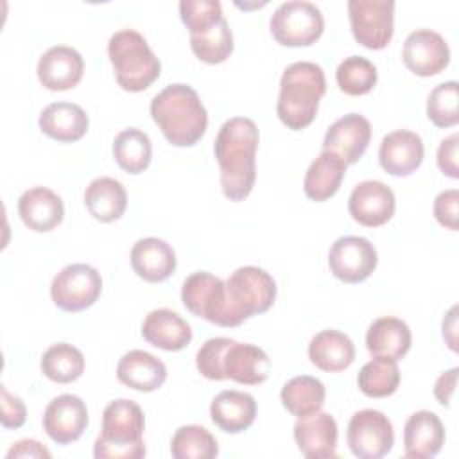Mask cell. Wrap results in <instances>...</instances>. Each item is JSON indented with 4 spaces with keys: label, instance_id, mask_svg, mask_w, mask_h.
I'll use <instances>...</instances> for the list:
<instances>
[{
    "label": "cell",
    "instance_id": "16",
    "mask_svg": "<svg viewBox=\"0 0 459 459\" xmlns=\"http://www.w3.org/2000/svg\"><path fill=\"white\" fill-rule=\"evenodd\" d=\"M371 140V124L359 113L337 118L323 138V151L335 152L346 165L357 163Z\"/></svg>",
    "mask_w": 459,
    "mask_h": 459
},
{
    "label": "cell",
    "instance_id": "23",
    "mask_svg": "<svg viewBox=\"0 0 459 459\" xmlns=\"http://www.w3.org/2000/svg\"><path fill=\"white\" fill-rule=\"evenodd\" d=\"M222 369L230 380L244 385H258L269 377L271 359L260 346L233 341L224 353Z\"/></svg>",
    "mask_w": 459,
    "mask_h": 459
},
{
    "label": "cell",
    "instance_id": "43",
    "mask_svg": "<svg viewBox=\"0 0 459 459\" xmlns=\"http://www.w3.org/2000/svg\"><path fill=\"white\" fill-rule=\"evenodd\" d=\"M457 142L459 136L457 133H452L450 136H446L445 140H441L439 147H437V167L439 170L455 179L459 176V169H457Z\"/></svg>",
    "mask_w": 459,
    "mask_h": 459
},
{
    "label": "cell",
    "instance_id": "31",
    "mask_svg": "<svg viewBox=\"0 0 459 459\" xmlns=\"http://www.w3.org/2000/svg\"><path fill=\"white\" fill-rule=\"evenodd\" d=\"M84 204L93 219L113 222L124 215L127 208V194L118 179L100 176L86 186Z\"/></svg>",
    "mask_w": 459,
    "mask_h": 459
},
{
    "label": "cell",
    "instance_id": "13",
    "mask_svg": "<svg viewBox=\"0 0 459 459\" xmlns=\"http://www.w3.org/2000/svg\"><path fill=\"white\" fill-rule=\"evenodd\" d=\"M402 59L412 74L420 77H430L448 66L450 48L439 32L430 29H418L405 38Z\"/></svg>",
    "mask_w": 459,
    "mask_h": 459
},
{
    "label": "cell",
    "instance_id": "11",
    "mask_svg": "<svg viewBox=\"0 0 459 459\" xmlns=\"http://www.w3.org/2000/svg\"><path fill=\"white\" fill-rule=\"evenodd\" d=\"M181 301L188 312L212 325L230 328L226 283L206 271L190 274L181 287Z\"/></svg>",
    "mask_w": 459,
    "mask_h": 459
},
{
    "label": "cell",
    "instance_id": "9",
    "mask_svg": "<svg viewBox=\"0 0 459 459\" xmlns=\"http://www.w3.org/2000/svg\"><path fill=\"white\" fill-rule=\"evenodd\" d=\"M348 16L353 38L369 50L387 47L394 30L393 0H350Z\"/></svg>",
    "mask_w": 459,
    "mask_h": 459
},
{
    "label": "cell",
    "instance_id": "44",
    "mask_svg": "<svg viewBox=\"0 0 459 459\" xmlns=\"http://www.w3.org/2000/svg\"><path fill=\"white\" fill-rule=\"evenodd\" d=\"M457 368H452L448 371H445L434 384V396L437 398V402L445 407L450 405L452 396L455 393V382H457Z\"/></svg>",
    "mask_w": 459,
    "mask_h": 459
},
{
    "label": "cell",
    "instance_id": "18",
    "mask_svg": "<svg viewBox=\"0 0 459 459\" xmlns=\"http://www.w3.org/2000/svg\"><path fill=\"white\" fill-rule=\"evenodd\" d=\"M84 72L82 56L68 47L56 45L50 47L38 61L36 74L39 82L52 91H65L79 84Z\"/></svg>",
    "mask_w": 459,
    "mask_h": 459
},
{
    "label": "cell",
    "instance_id": "12",
    "mask_svg": "<svg viewBox=\"0 0 459 459\" xmlns=\"http://www.w3.org/2000/svg\"><path fill=\"white\" fill-rule=\"evenodd\" d=\"M378 262L375 246L357 235L337 238L328 253V267L344 283H360L371 276Z\"/></svg>",
    "mask_w": 459,
    "mask_h": 459
},
{
    "label": "cell",
    "instance_id": "8",
    "mask_svg": "<svg viewBox=\"0 0 459 459\" xmlns=\"http://www.w3.org/2000/svg\"><path fill=\"white\" fill-rule=\"evenodd\" d=\"M100 292V273L88 264H70L63 267L50 285L54 305L65 312H81L91 307Z\"/></svg>",
    "mask_w": 459,
    "mask_h": 459
},
{
    "label": "cell",
    "instance_id": "19",
    "mask_svg": "<svg viewBox=\"0 0 459 459\" xmlns=\"http://www.w3.org/2000/svg\"><path fill=\"white\" fill-rule=\"evenodd\" d=\"M294 439L307 459H332L337 455V423L328 412H314L298 418Z\"/></svg>",
    "mask_w": 459,
    "mask_h": 459
},
{
    "label": "cell",
    "instance_id": "1",
    "mask_svg": "<svg viewBox=\"0 0 459 459\" xmlns=\"http://www.w3.org/2000/svg\"><path fill=\"white\" fill-rule=\"evenodd\" d=\"M258 140L256 124L246 117L226 120L217 133L213 152L221 169V188L233 203L244 201L255 186Z\"/></svg>",
    "mask_w": 459,
    "mask_h": 459
},
{
    "label": "cell",
    "instance_id": "24",
    "mask_svg": "<svg viewBox=\"0 0 459 459\" xmlns=\"http://www.w3.org/2000/svg\"><path fill=\"white\" fill-rule=\"evenodd\" d=\"M131 267L145 281H165L176 271V253L165 240L145 237L131 249Z\"/></svg>",
    "mask_w": 459,
    "mask_h": 459
},
{
    "label": "cell",
    "instance_id": "40",
    "mask_svg": "<svg viewBox=\"0 0 459 459\" xmlns=\"http://www.w3.org/2000/svg\"><path fill=\"white\" fill-rule=\"evenodd\" d=\"M233 342V339L228 337H212L208 339L195 355V366L199 373L208 380H226L222 360L228 346Z\"/></svg>",
    "mask_w": 459,
    "mask_h": 459
},
{
    "label": "cell",
    "instance_id": "5",
    "mask_svg": "<svg viewBox=\"0 0 459 459\" xmlns=\"http://www.w3.org/2000/svg\"><path fill=\"white\" fill-rule=\"evenodd\" d=\"M108 56L115 79L126 91H143L160 77V59L147 39L134 29L117 30L108 41Z\"/></svg>",
    "mask_w": 459,
    "mask_h": 459
},
{
    "label": "cell",
    "instance_id": "2",
    "mask_svg": "<svg viewBox=\"0 0 459 459\" xmlns=\"http://www.w3.org/2000/svg\"><path fill=\"white\" fill-rule=\"evenodd\" d=\"M151 117L169 143L195 145L208 127V113L197 91L183 82L169 84L151 100Z\"/></svg>",
    "mask_w": 459,
    "mask_h": 459
},
{
    "label": "cell",
    "instance_id": "34",
    "mask_svg": "<svg viewBox=\"0 0 459 459\" xmlns=\"http://www.w3.org/2000/svg\"><path fill=\"white\" fill-rule=\"evenodd\" d=\"M113 156L122 170L127 174H140L151 165V138L136 127L124 129L113 140Z\"/></svg>",
    "mask_w": 459,
    "mask_h": 459
},
{
    "label": "cell",
    "instance_id": "30",
    "mask_svg": "<svg viewBox=\"0 0 459 459\" xmlns=\"http://www.w3.org/2000/svg\"><path fill=\"white\" fill-rule=\"evenodd\" d=\"M411 330L405 321L398 317L375 319L366 333V348L373 357H387L400 360L411 350Z\"/></svg>",
    "mask_w": 459,
    "mask_h": 459
},
{
    "label": "cell",
    "instance_id": "28",
    "mask_svg": "<svg viewBox=\"0 0 459 459\" xmlns=\"http://www.w3.org/2000/svg\"><path fill=\"white\" fill-rule=\"evenodd\" d=\"M39 129L52 140L70 143L81 140L90 126L86 111L74 102H52L39 115Z\"/></svg>",
    "mask_w": 459,
    "mask_h": 459
},
{
    "label": "cell",
    "instance_id": "15",
    "mask_svg": "<svg viewBox=\"0 0 459 459\" xmlns=\"http://www.w3.org/2000/svg\"><path fill=\"white\" fill-rule=\"evenodd\" d=\"M88 427L86 403L75 394H59L43 412V430L57 445L77 441Z\"/></svg>",
    "mask_w": 459,
    "mask_h": 459
},
{
    "label": "cell",
    "instance_id": "22",
    "mask_svg": "<svg viewBox=\"0 0 459 459\" xmlns=\"http://www.w3.org/2000/svg\"><path fill=\"white\" fill-rule=\"evenodd\" d=\"M18 215L29 230L45 233L61 224L65 204L54 190L47 186H32L20 195Z\"/></svg>",
    "mask_w": 459,
    "mask_h": 459
},
{
    "label": "cell",
    "instance_id": "39",
    "mask_svg": "<svg viewBox=\"0 0 459 459\" xmlns=\"http://www.w3.org/2000/svg\"><path fill=\"white\" fill-rule=\"evenodd\" d=\"M459 84L455 81H446L437 84L427 99V117L437 127H452L459 122L457 111Z\"/></svg>",
    "mask_w": 459,
    "mask_h": 459
},
{
    "label": "cell",
    "instance_id": "29",
    "mask_svg": "<svg viewBox=\"0 0 459 459\" xmlns=\"http://www.w3.org/2000/svg\"><path fill=\"white\" fill-rule=\"evenodd\" d=\"M308 359L321 371H344L355 360V346L339 330H321L308 342Z\"/></svg>",
    "mask_w": 459,
    "mask_h": 459
},
{
    "label": "cell",
    "instance_id": "35",
    "mask_svg": "<svg viewBox=\"0 0 459 459\" xmlns=\"http://www.w3.org/2000/svg\"><path fill=\"white\" fill-rule=\"evenodd\" d=\"M39 366L48 380L70 384L84 373V355L68 342H57L45 350Z\"/></svg>",
    "mask_w": 459,
    "mask_h": 459
},
{
    "label": "cell",
    "instance_id": "6",
    "mask_svg": "<svg viewBox=\"0 0 459 459\" xmlns=\"http://www.w3.org/2000/svg\"><path fill=\"white\" fill-rule=\"evenodd\" d=\"M224 283L230 328L242 325L255 314L267 312L276 299L273 276L256 265L235 269Z\"/></svg>",
    "mask_w": 459,
    "mask_h": 459
},
{
    "label": "cell",
    "instance_id": "33",
    "mask_svg": "<svg viewBox=\"0 0 459 459\" xmlns=\"http://www.w3.org/2000/svg\"><path fill=\"white\" fill-rule=\"evenodd\" d=\"M326 389L323 382L310 375H299L283 384L280 391L281 405L294 416L303 418L321 411Z\"/></svg>",
    "mask_w": 459,
    "mask_h": 459
},
{
    "label": "cell",
    "instance_id": "4",
    "mask_svg": "<svg viewBox=\"0 0 459 459\" xmlns=\"http://www.w3.org/2000/svg\"><path fill=\"white\" fill-rule=\"evenodd\" d=\"M145 418L142 407L127 398L113 400L102 412V430L95 439L97 459H140L145 455Z\"/></svg>",
    "mask_w": 459,
    "mask_h": 459
},
{
    "label": "cell",
    "instance_id": "36",
    "mask_svg": "<svg viewBox=\"0 0 459 459\" xmlns=\"http://www.w3.org/2000/svg\"><path fill=\"white\" fill-rule=\"evenodd\" d=\"M357 384L359 389L369 398L391 396L400 384V369L396 360L387 357H373L360 368Z\"/></svg>",
    "mask_w": 459,
    "mask_h": 459
},
{
    "label": "cell",
    "instance_id": "7",
    "mask_svg": "<svg viewBox=\"0 0 459 459\" xmlns=\"http://www.w3.org/2000/svg\"><path fill=\"white\" fill-rule=\"evenodd\" d=\"M273 38L283 47H308L325 30V18L317 5L305 0L280 4L269 20Z\"/></svg>",
    "mask_w": 459,
    "mask_h": 459
},
{
    "label": "cell",
    "instance_id": "10",
    "mask_svg": "<svg viewBox=\"0 0 459 459\" xmlns=\"http://www.w3.org/2000/svg\"><path fill=\"white\" fill-rule=\"evenodd\" d=\"M346 441L359 459H378L391 452L394 430L391 420L375 409L357 411L348 423Z\"/></svg>",
    "mask_w": 459,
    "mask_h": 459
},
{
    "label": "cell",
    "instance_id": "37",
    "mask_svg": "<svg viewBox=\"0 0 459 459\" xmlns=\"http://www.w3.org/2000/svg\"><path fill=\"white\" fill-rule=\"evenodd\" d=\"M174 459H213L219 454L217 439L201 425L179 427L170 441Z\"/></svg>",
    "mask_w": 459,
    "mask_h": 459
},
{
    "label": "cell",
    "instance_id": "41",
    "mask_svg": "<svg viewBox=\"0 0 459 459\" xmlns=\"http://www.w3.org/2000/svg\"><path fill=\"white\" fill-rule=\"evenodd\" d=\"M27 420V409L20 396H14L7 391L5 385H0V421L4 429H20Z\"/></svg>",
    "mask_w": 459,
    "mask_h": 459
},
{
    "label": "cell",
    "instance_id": "17",
    "mask_svg": "<svg viewBox=\"0 0 459 459\" xmlns=\"http://www.w3.org/2000/svg\"><path fill=\"white\" fill-rule=\"evenodd\" d=\"M190 32L192 52L208 65H219L230 57L233 52L231 29L222 16L215 13L212 16L201 18L186 27Z\"/></svg>",
    "mask_w": 459,
    "mask_h": 459
},
{
    "label": "cell",
    "instance_id": "42",
    "mask_svg": "<svg viewBox=\"0 0 459 459\" xmlns=\"http://www.w3.org/2000/svg\"><path fill=\"white\" fill-rule=\"evenodd\" d=\"M457 204H459V192L455 188L443 190L441 194L436 195L434 199V217L436 221L455 231L457 230Z\"/></svg>",
    "mask_w": 459,
    "mask_h": 459
},
{
    "label": "cell",
    "instance_id": "26",
    "mask_svg": "<svg viewBox=\"0 0 459 459\" xmlns=\"http://www.w3.org/2000/svg\"><path fill=\"white\" fill-rule=\"evenodd\" d=\"M118 380L142 393H151L160 389L167 380L165 364L143 350H131L122 355L117 364Z\"/></svg>",
    "mask_w": 459,
    "mask_h": 459
},
{
    "label": "cell",
    "instance_id": "45",
    "mask_svg": "<svg viewBox=\"0 0 459 459\" xmlns=\"http://www.w3.org/2000/svg\"><path fill=\"white\" fill-rule=\"evenodd\" d=\"M5 457L7 459H13V457H45V459H48L50 452L36 439H20L9 448Z\"/></svg>",
    "mask_w": 459,
    "mask_h": 459
},
{
    "label": "cell",
    "instance_id": "32",
    "mask_svg": "<svg viewBox=\"0 0 459 459\" xmlns=\"http://www.w3.org/2000/svg\"><path fill=\"white\" fill-rule=\"evenodd\" d=\"M346 174V163L330 151H321V154L310 163L305 179L303 192L308 199L323 203L335 195Z\"/></svg>",
    "mask_w": 459,
    "mask_h": 459
},
{
    "label": "cell",
    "instance_id": "3",
    "mask_svg": "<svg viewBox=\"0 0 459 459\" xmlns=\"http://www.w3.org/2000/svg\"><path fill=\"white\" fill-rule=\"evenodd\" d=\"M326 91L325 72L312 61H296L283 70L276 113L292 131L305 129L317 115L319 100Z\"/></svg>",
    "mask_w": 459,
    "mask_h": 459
},
{
    "label": "cell",
    "instance_id": "14",
    "mask_svg": "<svg viewBox=\"0 0 459 459\" xmlns=\"http://www.w3.org/2000/svg\"><path fill=\"white\" fill-rule=\"evenodd\" d=\"M396 208L394 192L382 181H360L350 194L348 212L353 221L366 228H378L385 224Z\"/></svg>",
    "mask_w": 459,
    "mask_h": 459
},
{
    "label": "cell",
    "instance_id": "21",
    "mask_svg": "<svg viewBox=\"0 0 459 459\" xmlns=\"http://www.w3.org/2000/svg\"><path fill=\"white\" fill-rule=\"evenodd\" d=\"M445 445V427L432 411L411 414L403 427V450L409 459H432Z\"/></svg>",
    "mask_w": 459,
    "mask_h": 459
},
{
    "label": "cell",
    "instance_id": "46",
    "mask_svg": "<svg viewBox=\"0 0 459 459\" xmlns=\"http://www.w3.org/2000/svg\"><path fill=\"white\" fill-rule=\"evenodd\" d=\"M457 307H452L446 317L443 319V337L446 339V344L452 351H457V339H455V328H457Z\"/></svg>",
    "mask_w": 459,
    "mask_h": 459
},
{
    "label": "cell",
    "instance_id": "25",
    "mask_svg": "<svg viewBox=\"0 0 459 459\" xmlns=\"http://www.w3.org/2000/svg\"><path fill=\"white\" fill-rule=\"evenodd\" d=\"M143 339L165 351H179L192 342L190 325L169 308H156L147 314L142 325Z\"/></svg>",
    "mask_w": 459,
    "mask_h": 459
},
{
    "label": "cell",
    "instance_id": "20",
    "mask_svg": "<svg viewBox=\"0 0 459 459\" xmlns=\"http://www.w3.org/2000/svg\"><path fill=\"white\" fill-rule=\"evenodd\" d=\"M423 154L425 149L420 134L407 129H396L382 138L378 161L387 174L403 178L421 165Z\"/></svg>",
    "mask_w": 459,
    "mask_h": 459
},
{
    "label": "cell",
    "instance_id": "38",
    "mask_svg": "<svg viewBox=\"0 0 459 459\" xmlns=\"http://www.w3.org/2000/svg\"><path fill=\"white\" fill-rule=\"evenodd\" d=\"M377 66L362 57V56H350L339 63L335 70V81L342 93L346 95H366L377 84Z\"/></svg>",
    "mask_w": 459,
    "mask_h": 459
},
{
    "label": "cell",
    "instance_id": "27",
    "mask_svg": "<svg viewBox=\"0 0 459 459\" xmlns=\"http://www.w3.org/2000/svg\"><path fill=\"white\" fill-rule=\"evenodd\" d=\"M210 416L221 430L238 434L255 423L256 402L249 393L226 389L212 400Z\"/></svg>",
    "mask_w": 459,
    "mask_h": 459
}]
</instances>
